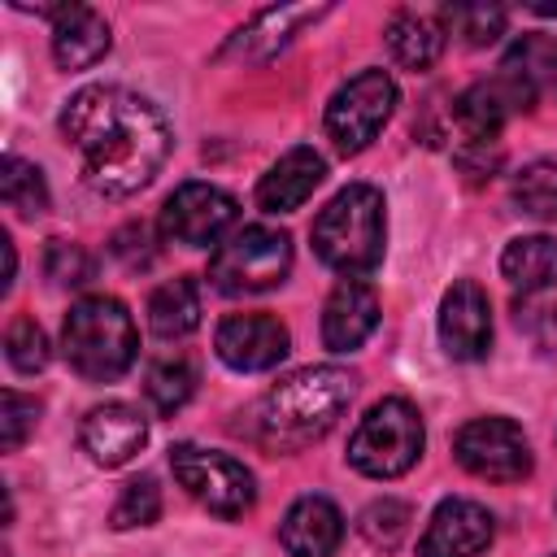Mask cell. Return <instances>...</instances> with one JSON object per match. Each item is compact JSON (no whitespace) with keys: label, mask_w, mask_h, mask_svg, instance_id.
<instances>
[{"label":"cell","mask_w":557,"mask_h":557,"mask_svg":"<svg viewBox=\"0 0 557 557\" xmlns=\"http://www.w3.org/2000/svg\"><path fill=\"white\" fill-rule=\"evenodd\" d=\"M239 218V205L231 191L213 187V183H183L165 196L161 205V231L174 244H191V248H209L218 244Z\"/></svg>","instance_id":"cell-10"},{"label":"cell","mask_w":557,"mask_h":557,"mask_svg":"<svg viewBox=\"0 0 557 557\" xmlns=\"http://www.w3.org/2000/svg\"><path fill=\"white\" fill-rule=\"evenodd\" d=\"M44 274L57 283V287H83L91 274H96V261L83 244L74 239H52L48 252H44Z\"/></svg>","instance_id":"cell-31"},{"label":"cell","mask_w":557,"mask_h":557,"mask_svg":"<svg viewBox=\"0 0 557 557\" xmlns=\"http://www.w3.org/2000/svg\"><path fill=\"white\" fill-rule=\"evenodd\" d=\"M322 174H326V161L313 152V148H292V152H283L265 174H261V183H257V205L265 209V213H292V209H300L309 196H313V187L322 183Z\"/></svg>","instance_id":"cell-19"},{"label":"cell","mask_w":557,"mask_h":557,"mask_svg":"<svg viewBox=\"0 0 557 557\" xmlns=\"http://www.w3.org/2000/svg\"><path fill=\"white\" fill-rule=\"evenodd\" d=\"M422 413L409 400L387 396L357 422L348 440V461L370 479H396L422 457Z\"/></svg>","instance_id":"cell-5"},{"label":"cell","mask_w":557,"mask_h":557,"mask_svg":"<svg viewBox=\"0 0 557 557\" xmlns=\"http://www.w3.org/2000/svg\"><path fill=\"white\" fill-rule=\"evenodd\" d=\"M352 396H357V379L339 366L292 370L257 405L261 444L278 448V453H296V448L322 440L339 422V413L348 409Z\"/></svg>","instance_id":"cell-2"},{"label":"cell","mask_w":557,"mask_h":557,"mask_svg":"<svg viewBox=\"0 0 557 557\" xmlns=\"http://www.w3.org/2000/svg\"><path fill=\"white\" fill-rule=\"evenodd\" d=\"M405 531H409V505H400V500H374L361 513V535L379 548H396Z\"/></svg>","instance_id":"cell-33"},{"label":"cell","mask_w":557,"mask_h":557,"mask_svg":"<svg viewBox=\"0 0 557 557\" xmlns=\"http://www.w3.org/2000/svg\"><path fill=\"white\" fill-rule=\"evenodd\" d=\"M500 65L513 70L535 100H557V39L553 35H522L505 52Z\"/></svg>","instance_id":"cell-24"},{"label":"cell","mask_w":557,"mask_h":557,"mask_svg":"<svg viewBox=\"0 0 557 557\" xmlns=\"http://www.w3.org/2000/svg\"><path fill=\"white\" fill-rule=\"evenodd\" d=\"M152 231L144 226V222H131V226H122L117 235H113V257L122 261V265H131V270H139V265H148L152 261Z\"/></svg>","instance_id":"cell-34"},{"label":"cell","mask_w":557,"mask_h":557,"mask_svg":"<svg viewBox=\"0 0 557 557\" xmlns=\"http://www.w3.org/2000/svg\"><path fill=\"white\" fill-rule=\"evenodd\" d=\"M440 17H444V26H448L453 35H461V44H470V48L496 44V39L505 35V22H509V13H505L500 4H448V9H440Z\"/></svg>","instance_id":"cell-28"},{"label":"cell","mask_w":557,"mask_h":557,"mask_svg":"<svg viewBox=\"0 0 557 557\" xmlns=\"http://www.w3.org/2000/svg\"><path fill=\"white\" fill-rule=\"evenodd\" d=\"M383 39H387L392 57L405 70L418 74V70H431L440 61L444 39H448V26H444L440 9L435 13L431 9H396L392 22H387V30H383Z\"/></svg>","instance_id":"cell-21"},{"label":"cell","mask_w":557,"mask_h":557,"mask_svg":"<svg viewBox=\"0 0 557 557\" xmlns=\"http://www.w3.org/2000/svg\"><path fill=\"white\" fill-rule=\"evenodd\" d=\"M170 470L178 479V487L209 513L218 518H244L257 505V479L244 461L213 453V448H196V444H174L170 448Z\"/></svg>","instance_id":"cell-7"},{"label":"cell","mask_w":557,"mask_h":557,"mask_svg":"<svg viewBox=\"0 0 557 557\" xmlns=\"http://www.w3.org/2000/svg\"><path fill=\"white\" fill-rule=\"evenodd\" d=\"M292 270V239L274 226H244L222 239L209 257V283L222 296H252L270 292Z\"/></svg>","instance_id":"cell-6"},{"label":"cell","mask_w":557,"mask_h":557,"mask_svg":"<svg viewBox=\"0 0 557 557\" xmlns=\"http://www.w3.org/2000/svg\"><path fill=\"white\" fill-rule=\"evenodd\" d=\"M457 165H461L474 183H483V178H492V170L500 165V152L487 148V144H466V148L457 152Z\"/></svg>","instance_id":"cell-35"},{"label":"cell","mask_w":557,"mask_h":557,"mask_svg":"<svg viewBox=\"0 0 557 557\" xmlns=\"http://www.w3.org/2000/svg\"><path fill=\"white\" fill-rule=\"evenodd\" d=\"M61 135L83 161V183L109 200L148 187L174 144L161 109L148 96L113 83H91L74 91L61 109Z\"/></svg>","instance_id":"cell-1"},{"label":"cell","mask_w":557,"mask_h":557,"mask_svg":"<svg viewBox=\"0 0 557 557\" xmlns=\"http://www.w3.org/2000/svg\"><path fill=\"white\" fill-rule=\"evenodd\" d=\"M535 104V96L527 91V83L513 74V70H496L492 78H479L474 87H466L457 96V126L466 131L470 144H492L505 122H513L518 113H527Z\"/></svg>","instance_id":"cell-11"},{"label":"cell","mask_w":557,"mask_h":557,"mask_svg":"<svg viewBox=\"0 0 557 557\" xmlns=\"http://www.w3.org/2000/svg\"><path fill=\"white\" fill-rule=\"evenodd\" d=\"M383 191L370 183H348L326 200V209L313 218V252L339 270L344 278H366L379 270L387 248V213Z\"/></svg>","instance_id":"cell-3"},{"label":"cell","mask_w":557,"mask_h":557,"mask_svg":"<svg viewBox=\"0 0 557 557\" xmlns=\"http://www.w3.org/2000/svg\"><path fill=\"white\" fill-rule=\"evenodd\" d=\"M157 513H161V487H157L152 474H139V479H131V483L122 487V496L113 500L109 527H113V531L148 527V522H157Z\"/></svg>","instance_id":"cell-29"},{"label":"cell","mask_w":557,"mask_h":557,"mask_svg":"<svg viewBox=\"0 0 557 557\" xmlns=\"http://www.w3.org/2000/svg\"><path fill=\"white\" fill-rule=\"evenodd\" d=\"M326 13V4H283V9H261L248 26H239L226 39V57L239 61H270L274 52H283L292 44V35L309 22H318Z\"/></svg>","instance_id":"cell-17"},{"label":"cell","mask_w":557,"mask_h":557,"mask_svg":"<svg viewBox=\"0 0 557 557\" xmlns=\"http://www.w3.org/2000/svg\"><path fill=\"white\" fill-rule=\"evenodd\" d=\"M374 326H379L374 287L361 278L335 283V292L326 296V309H322V344L331 352H352L374 335Z\"/></svg>","instance_id":"cell-16"},{"label":"cell","mask_w":557,"mask_h":557,"mask_svg":"<svg viewBox=\"0 0 557 557\" xmlns=\"http://www.w3.org/2000/svg\"><path fill=\"white\" fill-rule=\"evenodd\" d=\"M148 326L157 339H183L200 326V287L196 278H170L148 296Z\"/></svg>","instance_id":"cell-23"},{"label":"cell","mask_w":557,"mask_h":557,"mask_svg":"<svg viewBox=\"0 0 557 557\" xmlns=\"http://www.w3.org/2000/svg\"><path fill=\"white\" fill-rule=\"evenodd\" d=\"M492 535H496V522L479 500L448 496L435 505L418 540V557H479L492 544Z\"/></svg>","instance_id":"cell-14"},{"label":"cell","mask_w":557,"mask_h":557,"mask_svg":"<svg viewBox=\"0 0 557 557\" xmlns=\"http://www.w3.org/2000/svg\"><path fill=\"white\" fill-rule=\"evenodd\" d=\"M440 344L453 361H483L492 348V305L474 278H461L440 300Z\"/></svg>","instance_id":"cell-12"},{"label":"cell","mask_w":557,"mask_h":557,"mask_svg":"<svg viewBox=\"0 0 557 557\" xmlns=\"http://www.w3.org/2000/svg\"><path fill=\"white\" fill-rule=\"evenodd\" d=\"M344 540V518L326 496H300L278 527V544L287 557H331Z\"/></svg>","instance_id":"cell-18"},{"label":"cell","mask_w":557,"mask_h":557,"mask_svg":"<svg viewBox=\"0 0 557 557\" xmlns=\"http://www.w3.org/2000/svg\"><path fill=\"white\" fill-rule=\"evenodd\" d=\"M0 196L17 218H39L48 209V183L44 170L17 152L4 157V174H0Z\"/></svg>","instance_id":"cell-25"},{"label":"cell","mask_w":557,"mask_h":557,"mask_svg":"<svg viewBox=\"0 0 557 557\" xmlns=\"http://www.w3.org/2000/svg\"><path fill=\"white\" fill-rule=\"evenodd\" d=\"M113 35L104 13H96L91 4H65L52 17V57L61 70H87L109 52Z\"/></svg>","instance_id":"cell-20"},{"label":"cell","mask_w":557,"mask_h":557,"mask_svg":"<svg viewBox=\"0 0 557 557\" xmlns=\"http://www.w3.org/2000/svg\"><path fill=\"white\" fill-rule=\"evenodd\" d=\"M513 205L518 213H531L540 222H557V161H531L513 178Z\"/></svg>","instance_id":"cell-27"},{"label":"cell","mask_w":557,"mask_h":557,"mask_svg":"<svg viewBox=\"0 0 557 557\" xmlns=\"http://www.w3.org/2000/svg\"><path fill=\"white\" fill-rule=\"evenodd\" d=\"M35 422H39V400L4 387V396H0V448L4 453L22 448V440L35 431Z\"/></svg>","instance_id":"cell-32"},{"label":"cell","mask_w":557,"mask_h":557,"mask_svg":"<svg viewBox=\"0 0 557 557\" xmlns=\"http://www.w3.org/2000/svg\"><path fill=\"white\" fill-rule=\"evenodd\" d=\"M78 440H83V448H87V457H91L96 466L113 470V466H126V461L144 448L148 422L139 418L135 405L109 400V405L87 409V418H83V426H78Z\"/></svg>","instance_id":"cell-15"},{"label":"cell","mask_w":557,"mask_h":557,"mask_svg":"<svg viewBox=\"0 0 557 557\" xmlns=\"http://www.w3.org/2000/svg\"><path fill=\"white\" fill-rule=\"evenodd\" d=\"M135 318L117 296H83L70 305L61 326V352L74 374L91 383H113L135 366Z\"/></svg>","instance_id":"cell-4"},{"label":"cell","mask_w":557,"mask_h":557,"mask_svg":"<svg viewBox=\"0 0 557 557\" xmlns=\"http://www.w3.org/2000/svg\"><path fill=\"white\" fill-rule=\"evenodd\" d=\"M500 274L522 292H548L557 287V239L553 235H518L500 252Z\"/></svg>","instance_id":"cell-22"},{"label":"cell","mask_w":557,"mask_h":557,"mask_svg":"<svg viewBox=\"0 0 557 557\" xmlns=\"http://www.w3.org/2000/svg\"><path fill=\"white\" fill-rule=\"evenodd\" d=\"M392 109H396L392 74L387 70H361L326 100V135L344 157H352V152L374 144V135L387 126Z\"/></svg>","instance_id":"cell-8"},{"label":"cell","mask_w":557,"mask_h":557,"mask_svg":"<svg viewBox=\"0 0 557 557\" xmlns=\"http://www.w3.org/2000/svg\"><path fill=\"white\" fill-rule=\"evenodd\" d=\"M453 457L487 483H518L531 474V444L509 418H470L453 435Z\"/></svg>","instance_id":"cell-9"},{"label":"cell","mask_w":557,"mask_h":557,"mask_svg":"<svg viewBox=\"0 0 557 557\" xmlns=\"http://www.w3.org/2000/svg\"><path fill=\"white\" fill-rule=\"evenodd\" d=\"M4 357H9V366H13L17 374H35V370H44L48 357H52L44 326H39L35 318H13L9 331H4Z\"/></svg>","instance_id":"cell-30"},{"label":"cell","mask_w":557,"mask_h":557,"mask_svg":"<svg viewBox=\"0 0 557 557\" xmlns=\"http://www.w3.org/2000/svg\"><path fill=\"white\" fill-rule=\"evenodd\" d=\"M144 392H148L157 413H178L196 392V366L187 357H161L148 366Z\"/></svg>","instance_id":"cell-26"},{"label":"cell","mask_w":557,"mask_h":557,"mask_svg":"<svg viewBox=\"0 0 557 557\" xmlns=\"http://www.w3.org/2000/svg\"><path fill=\"white\" fill-rule=\"evenodd\" d=\"M218 357L239 370V374H257V370H270L287 357V326L274 318V313H231L222 318L218 335Z\"/></svg>","instance_id":"cell-13"}]
</instances>
